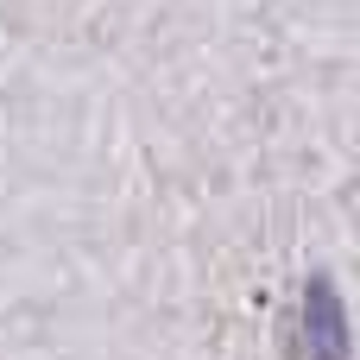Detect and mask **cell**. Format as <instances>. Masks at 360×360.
I'll use <instances>...</instances> for the list:
<instances>
[{"instance_id": "obj_1", "label": "cell", "mask_w": 360, "mask_h": 360, "mask_svg": "<svg viewBox=\"0 0 360 360\" xmlns=\"http://www.w3.org/2000/svg\"><path fill=\"white\" fill-rule=\"evenodd\" d=\"M304 342H310V360H348V310L323 272L304 285Z\"/></svg>"}]
</instances>
